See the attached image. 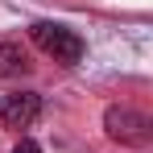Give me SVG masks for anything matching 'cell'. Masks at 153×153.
I'll list each match as a JSON object with an SVG mask.
<instances>
[{
    "label": "cell",
    "instance_id": "3957f363",
    "mask_svg": "<svg viewBox=\"0 0 153 153\" xmlns=\"http://www.w3.org/2000/svg\"><path fill=\"white\" fill-rule=\"evenodd\" d=\"M42 116V95L37 91H13L0 100V124L8 128H29Z\"/></svg>",
    "mask_w": 153,
    "mask_h": 153
},
{
    "label": "cell",
    "instance_id": "7a4b0ae2",
    "mask_svg": "<svg viewBox=\"0 0 153 153\" xmlns=\"http://www.w3.org/2000/svg\"><path fill=\"white\" fill-rule=\"evenodd\" d=\"M149 116L145 112H137V108H128V103H112L108 112H103V132L112 137V141H120V145H149Z\"/></svg>",
    "mask_w": 153,
    "mask_h": 153
},
{
    "label": "cell",
    "instance_id": "6da1fadb",
    "mask_svg": "<svg viewBox=\"0 0 153 153\" xmlns=\"http://www.w3.org/2000/svg\"><path fill=\"white\" fill-rule=\"evenodd\" d=\"M29 37H33V46L42 54H50L54 62H62V66H75L79 58H83V37H79L75 29L58 25V21H33L29 25Z\"/></svg>",
    "mask_w": 153,
    "mask_h": 153
},
{
    "label": "cell",
    "instance_id": "5b68a950",
    "mask_svg": "<svg viewBox=\"0 0 153 153\" xmlns=\"http://www.w3.org/2000/svg\"><path fill=\"white\" fill-rule=\"evenodd\" d=\"M13 153H42V145H37V141H17Z\"/></svg>",
    "mask_w": 153,
    "mask_h": 153
},
{
    "label": "cell",
    "instance_id": "277c9868",
    "mask_svg": "<svg viewBox=\"0 0 153 153\" xmlns=\"http://www.w3.org/2000/svg\"><path fill=\"white\" fill-rule=\"evenodd\" d=\"M25 71H29L25 50L17 42H4L0 37V79H17V75H25Z\"/></svg>",
    "mask_w": 153,
    "mask_h": 153
}]
</instances>
